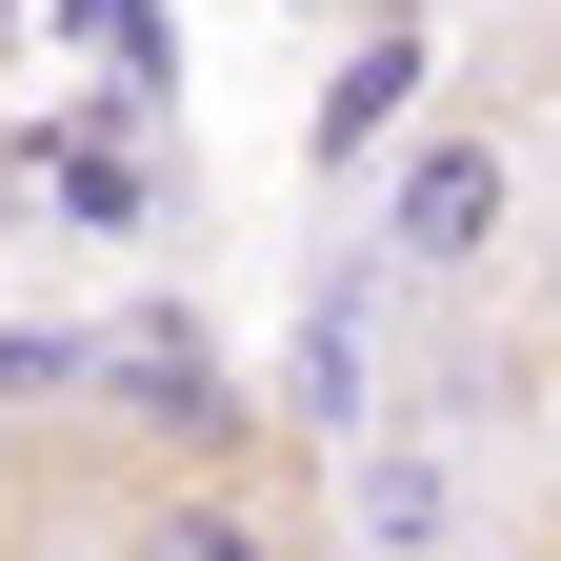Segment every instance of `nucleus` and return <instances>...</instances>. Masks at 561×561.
Wrapping results in <instances>:
<instances>
[{
	"mask_svg": "<svg viewBox=\"0 0 561 561\" xmlns=\"http://www.w3.org/2000/svg\"><path fill=\"white\" fill-rule=\"evenodd\" d=\"M522 221H541V140H502V121H442L421 161H381V261L401 280H502L522 261Z\"/></svg>",
	"mask_w": 561,
	"mask_h": 561,
	"instance_id": "nucleus-1",
	"label": "nucleus"
},
{
	"mask_svg": "<svg viewBox=\"0 0 561 561\" xmlns=\"http://www.w3.org/2000/svg\"><path fill=\"white\" fill-rule=\"evenodd\" d=\"M81 401L121 421V442L241 461V362H221V321H201V301H121V321L81 341Z\"/></svg>",
	"mask_w": 561,
	"mask_h": 561,
	"instance_id": "nucleus-2",
	"label": "nucleus"
},
{
	"mask_svg": "<svg viewBox=\"0 0 561 561\" xmlns=\"http://www.w3.org/2000/svg\"><path fill=\"white\" fill-rule=\"evenodd\" d=\"M401 101H421V41H362V60L321 81V161H381V140H401Z\"/></svg>",
	"mask_w": 561,
	"mask_h": 561,
	"instance_id": "nucleus-3",
	"label": "nucleus"
},
{
	"mask_svg": "<svg viewBox=\"0 0 561 561\" xmlns=\"http://www.w3.org/2000/svg\"><path fill=\"white\" fill-rule=\"evenodd\" d=\"M0 41H21V0H0Z\"/></svg>",
	"mask_w": 561,
	"mask_h": 561,
	"instance_id": "nucleus-4",
	"label": "nucleus"
}]
</instances>
